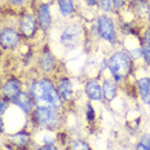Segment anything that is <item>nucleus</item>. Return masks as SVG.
Here are the masks:
<instances>
[{"instance_id": "1", "label": "nucleus", "mask_w": 150, "mask_h": 150, "mask_svg": "<svg viewBox=\"0 0 150 150\" xmlns=\"http://www.w3.org/2000/svg\"><path fill=\"white\" fill-rule=\"evenodd\" d=\"M30 95L33 96L36 108H49L58 110L62 105V100L57 92V88L51 80L45 78L33 82L30 87Z\"/></svg>"}, {"instance_id": "18", "label": "nucleus", "mask_w": 150, "mask_h": 150, "mask_svg": "<svg viewBox=\"0 0 150 150\" xmlns=\"http://www.w3.org/2000/svg\"><path fill=\"white\" fill-rule=\"evenodd\" d=\"M67 150H91L88 142L83 141V140H74L73 142L69 145Z\"/></svg>"}, {"instance_id": "24", "label": "nucleus", "mask_w": 150, "mask_h": 150, "mask_svg": "<svg viewBox=\"0 0 150 150\" xmlns=\"http://www.w3.org/2000/svg\"><path fill=\"white\" fill-rule=\"evenodd\" d=\"M144 42H145V44L150 45V27L144 31Z\"/></svg>"}, {"instance_id": "7", "label": "nucleus", "mask_w": 150, "mask_h": 150, "mask_svg": "<svg viewBox=\"0 0 150 150\" xmlns=\"http://www.w3.org/2000/svg\"><path fill=\"white\" fill-rule=\"evenodd\" d=\"M20 43V34L14 29L5 27L0 33V44L7 49H13Z\"/></svg>"}, {"instance_id": "32", "label": "nucleus", "mask_w": 150, "mask_h": 150, "mask_svg": "<svg viewBox=\"0 0 150 150\" xmlns=\"http://www.w3.org/2000/svg\"><path fill=\"white\" fill-rule=\"evenodd\" d=\"M148 16H149V22H150V5L148 7Z\"/></svg>"}, {"instance_id": "30", "label": "nucleus", "mask_w": 150, "mask_h": 150, "mask_svg": "<svg viewBox=\"0 0 150 150\" xmlns=\"http://www.w3.org/2000/svg\"><path fill=\"white\" fill-rule=\"evenodd\" d=\"M86 3L88 5H91V7H93V5L97 4V0H86Z\"/></svg>"}, {"instance_id": "8", "label": "nucleus", "mask_w": 150, "mask_h": 150, "mask_svg": "<svg viewBox=\"0 0 150 150\" xmlns=\"http://www.w3.org/2000/svg\"><path fill=\"white\" fill-rule=\"evenodd\" d=\"M12 102H13L16 106H18V108H20L23 112H26V114L27 112H30V111H33L34 105H35L33 96H31L30 93H27V92L18 93V95L12 100Z\"/></svg>"}, {"instance_id": "21", "label": "nucleus", "mask_w": 150, "mask_h": 150, "mask_svg": "<svg viewBox=\"0 0 150 150\" xmlns=\"http://www.w3.org/2000/svg\"><path fill=\"white\" fill-rule=\"evenodd\" d=\"M86 117H87V119H88V120H93V119H95V117H96L95 110H93V108H92V105H91V104L87 105V114H86Z\"/></svg>"}, {"instance_id": "9", "label": "nucleus", "mask_w": 150, "mask_h": 150, "mask_svg": "<svg viewBox=\"0 0 150 150\" xmlns=\"http://www.w3.org/2000/svg\"><path fill=\"white\" fill-rule=\"evenodd\" d=\"M38 25H39L44 31L49 30L52 26L51 11H49V5L45 4V3L40 4L39 9H38Z\"/></svg>"}, {"instance_id": "17", "label": "nucleus", "mask_w": 150, "mask_h": 150, "mask_svg": "<svg viewBox=\"0 0 150 150\" xmlns=\"http://www.w3.org/2000/svg\"><path fill=\"white\" fill-rule=\"evenodd\" d=\"M137 89L141 97L150 93V78H141L137 80Z\"/></svg>"}, {"instance_id": "5", "label": "nucleus", "mask_w": 150, "mask_h": 150, "mask_svg": "<svg viewBox=\"0 0 150 150\" xmlns=\"http://www.w3.org/2000/svg\"><path fill=\"white\" fill-rule=\"evenodd\" d=\"M97 31L100 36L106 42H114L117 39V30H115L114 21L106 14H102L97 18Z\"/></svg>"}, {"instance_id": "22", "label": "nucleus", "mask_w": 150, "mask_h": 150, "mask_svg": "<svg viewBox=\"0 0 150 150\" xmlns=\"http://www.w3.org/2000/svg\"><path fill=\"white\" fill-rule=\"evenodd\" d=\"M8 104H7V101H4V100H0V115H4L5 114V111L8 110Z\"/></svg>"}, {"instance_id": "29", "label": "nucleus", "mask_w": 150, "mask_h": 150, "mask_svg": "<svg viewBox=\"0 0 150 150\" xmlns=\"http://www.w3.org/2000/svg\"><path fill=\"white\" fill-rule=\"evenodd\" d=\"M141 98H142V101H144L145 105H150V93L146 95V96H144V97H141Z\"/></svg>"}, {"instance_id": "31", "label": "nucleus", "mask_w": 150, "mask_h": 150, "mask_svg": "<svg viewBox=\"0 0 150 150\" xmlns=\"http://www.w3.org/2000/svg\"><path fill=\"white\" fill-rule=\"evenodd\" d=\"M0 131H4V122H3V117H0Z\"/></svg>"}, {"instance_id": "4", "label": "nucleus", "mask_w": 150, "mask_h": 150, "mask_svg": "<svg viewBox=\"0 0 150 150\" xmlns=\"http://www.w3.org/2000/svg\"><path fill=\"white\" fill-rule=\"evenodd\" d=\"M83 30L79 23H70L64 29L61 34V44L66 48H75L79 45L80 40H82Z\"/></svg>"}, {"instance_id": "13", "label": "nucleus", "mask_w": 150, "mask_h": 150, "mask_svg": "<svg viewBox=\"0 0 150 150\" xmlns=\"http://www.w3.org/2000/svg\"><path fill=\"white\" fill-rule=\"evenodd\" d=\"M39 69L44 73H51L53 69L56 67V58L51 52H44L42 56L39 57Z\"/></svg>"}, {"instance_id": "16", "label": "nucleus", "mask_w": 150, "mask_h": 150, "mask_svg": "<svg viewBox=\"0 0 150 150\" xmlns=\"http://www.w3.org/2000/svg\"><path fill=\"white\" fill-rule=\"evenodd\" d=\"M11 141L13 145H17L20 146V148H22V146H26L27 144L30 141V136L27 135V133H23V132H20V133H16L11 137Z\"/></svg>"}, {"instance_id": "19", "label": "nucleus", "mask_w": 150, "mask_h": 150, "mask_svg": "<svg viewBox=\"0 0 150 150\" xmlns=\"http://www.w3.org/2000/svg\"><path fill=\"white\" fill-rule=\"evenodd\" d=\"M141 54H142V58L145 60L146 64L150 65V45L144 44L141 47Z\"/></svg>"}, {"instance_id": "12", "label": "nucleus", "mask_w": 150, "mask_h": 150, "mask_svg": "<svg viewBox=\"0 0 150 150\" xmlns=\"http://www.w3.org/2000/svg\"><path fill=\"white\" fill-rule=\"evenodd\" d=\"M86 93L88 98L93 100V101H101L102 98V89L101 86L98 84L97 80L92 79L86 83Z\"/></svg>"}, {"instance_id": "15", "label": "nucleus", "mask_w": 150, "mask_h": 150, "mask_svg": "<svg viewBox=\"0 0 150 150\" xmlns=\"http://www.w3.org/2000/svg\"><path fill=\"white\" fill-rule=\"evenodd\" d=\"M58 8L62 16H70L75 12V5L73 0H58Z\"/></svg>"}, {"instance_id": "6", "label": "nucleus", "mask_w": 150, "mask_h": 150, "mask_svg": "<svg viewBox=\"0 0 150 150\" xmlns=\"http://www.w3.org/2000/svg\"><path fill=\"white\" fill-rule=\"evenodd\" d=\"M20 31L27 39L34 38L38 31V20L30 13L22 14L20 20Z\"/></svg>"}, {"instance_id": "26", "label": "nucleus", "mask_w": 150, "mask_h": 150, "mask_svg": "<svg viewBox=\"0 0 150 150\" xmlns=\"http://www.w3.org/2000/svg\"><path fill=\"white\" fill-rule=\"evenodd\" d=\"M111 3H112V7L115 9H119L124 4V0H111Z\"/></svg>"}, {"instance_id": "28", "label": "nucleus", "mask_w": 150, "mask_h": 150, "mask_svg": "<svg viewBox=\"0 0 150 150\" xmlns=\"http://www.w3.org/2000/svg\"><path fill=\"white\" fill-rule=\"evenodd\" d=\"M26 0H9V3H12L13 5H22Z\"/></svg>"}, {"instance_id": "3", "label": "nucleus", "mask_w": 150, "mask_h": 150, "mask_svg": "<svg viewBox=\"0 0 150 150\" xmlns=\"http://www.w3.org/2000/svg\"><path fill=\"white\" fill-rule=\"evenodd\" d=\"M34 118L40 127L44 128H56L60 123V115L56 109L36 108L34 111Z\"/></svg>"}, {"instance_id": "11", "label": "nucleus", "mask_w": 150, "mask_h": 150, "mask_svg": "<svg viewBox=\"0 0 150 150\" xmlns=\"http://www.w3.org/2000/svg\"><path fill=\"white\" fill-rule=\"evenodd\" d=\"M1 92L7 98L13 100L18 93L22 92V91H21V82L18 79H16V78H12V79L7 80V82L3 84Z\"/></svg>"}, {"instance_id": "25", "label": "nucleus", "mask_w": 150, "mask_h": 150, "mask_svg": "<svg viewBox=\"0 0 150 150\" xmlns=\"http://www.w3.org/2000/svg\"><path fill=\"white\" fill-rule=\"evenodd\" d=\"M36 150H58V148L56 145H53V144H48V145H43L42 148H39Z\"/></svg>"}, {"instance_id": "20", "label": "nucleus", "mask_w": 150, "mask_h": 150, "mask_svg": "<svg viewBox=\"0 0 150 150\" xmlns=\"http://www.w3.org/2000/svg\"><path fill=\"white\" fill-rule=\"evenodd\" d=\"M98 4H100V8L104 12H109V11H111V8H112L111 0H98Z\"/></svg>"}, {"instance_id": "10", "label": "nucleus", "mask_w": 150, "mask_h": 150, "mask_svg": "<svg viewBox=\"0 0 150 150\" xmlns=\"http://www.w3.org/2000/svg\"><path fill=\"white\" fill-rule=\"evenodd\" d=\"M56 88H57V92H58V95H60L61 100H64V101H70V100H73L74 87H73V83H71L70 79H67V78L60 79Z\"/></svg>"}, {"instance_id": "27", "label": "nucleus", "mask_w": 150, "mask_h": 150, "mask_svg": "<svg viewBox=\"0 0 150 150\" xmlns=\"http://www.w3.org/2000/svg\"><path fill=\"white\" fill-rule=\"evenodd\" d=\"M136 150H150V148L148 145H145V144H142V142H137V145H136Z\"/></svg>"}, {"instance_id": "2", "label": "nucleus", "mask_w": 150, "mask_h": 150, "mask_svg": "<svg viewBox=\"0 0 150 150\" xmlns=\"http://www.w3.org/2000/svg\"><path fill=\"white\" fill-rule=\"evenodd\" d=\"M108 67L117 82L127 78L132 69V60L128 53L123 51H117L110 56L108 61Z\"/></svg>"}, {"instance_id": "23", "label": "nucleus", "mask_w": 150, "mask_h": 150, "mask_svg": "<svg viewBox=\"0 0 150 150\" xmlns=\"http://www.w3.org/2000/svg\"><path fill=\"white\" fill-rule=\"evenodd\" d=\"M140 142L145 144V145H148L150 148V133H145V135H142L140 137Z\"/></svg>"}, {"instance_id": "14", "label": "nucleus", "mask_w": 150, "mask_h": 150, "mask_svg": "<svg viewBox=\"0 0 150 150\" xmlns=\"http://www.w3.org/2000/svg\"><path fill=\"white\" fill-rule=\"evenodd\" d=\"M101 89H102V98H105L106 101H112L115 98V96H117V84L112 80L109 79L104 80Z\"/></svg>"}]
</instances>
